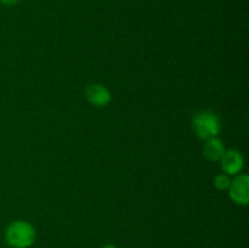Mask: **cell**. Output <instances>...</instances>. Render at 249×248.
<instances>
[{
    "label": "cell",
    "mask_w": 249,
    "mask_h": 248,
    "mask_svg": "<svg viewBox=\"0 0 249 248\" xmlns=\"http://www.w3.org/2000/svg\"><path fill=\"white\" fill-rule=\"evenodd\" d=\"M102 248H117V247H116V246H113V245H106V246H104Z\"/></svg>",
    "instance_id": "obj_9"
},
{
    "label": "cell",
    "mask_w": 249,
    "mask_h": 248,
    "mask_svg": "<svg viewBox=\"0 0 249 248\" xmlns=\"http://www.w3.org/2000/svg\"><path fill=\"white\" fill-rule=\"evenodd\" d=\"M7 243L14 248H27L36 241V230L29 223L23 220L14 221L5 233Z\"/></svg>",
    "instance_id": "obj_1"
},
{
    "label": "cell",
    "mask_w": 249,
    "mask_h": 248,
    "mask_svg": "<svg viewBox=\"0 0 249 248\" xmlns=\"http://www.w3.org/2000/svg\"><path fill=\"white\" fill-rule=\"evenodd\" d=\"M220 162L221 168H223L225 174L236 175L242 170L245 160H243V157L240 151L229 150L225 151V153L221 157Z\"/></svg>",
    "instance_id": "obj_5"
},
{
    "label": "cell",
    "mask_w": 249,
    "mask_h": 248,
    "mask_svg": "<svg viewBox=\"0 0 249 248\" xmlns=\"http://www.w3.org/2000/svg\"><path fill=\"white\" fill-rule=\"evenodd\" d=\"M85 97L88 101L96 107H104L111 102L112 95L111 91L107 89L106 87L97 83H92V84L88 85L85 89Z\"/></svg>",
    "instance_id": "obj_4"
},
{
    "label": "cell",
    "mask_w": 249,
    "mask_h": 248,
    "mask_svg": "<svg viewBox=\"0 0 249 248\" xmlns=\"http://www.w3.org/2000/svg\"><path fill=\"white\" fill-rule=\"evenodd\" d=\"M192 128L197 138L208 140L218 136L221 129V123L219 117L214 112L202 111L195 114L192 119Z\"/></svg>",
    "instance_id": "obj_2"
},
{
    "label": "cell",
    "mask_w": 249,
    "mask_h": 248,
    "mask_svg": "<svg viewBox=\"0 0 249 248\" xmlns=\"http://www.w3.org/2000/svg\"><path fill=\"white\" fill-rule=\"evenodd\" d=\"M229 195L236 204L247 206L249 202V177L247 174L238 175L231 181Z\"/></svg>",
    "instance_id": "obj_3"
},
{
    "label": "cell",
    "mask_w": 249,
    "mask_h": 248,
    "mask_svg": "<svg viewBox=\"0 0 249 248\" xmlns=\"http://www.w3.org/2000/svg\"><path fill=\"white\" fill-rule=\"evenodd\" d=\"M231 184V180H230V175L228 174H219L216 175L215 179H214V185L218 190L220 191H225V190H229Z\"/></svg>",
    "instance_id": "obj_7"
},
{
    "label": "cell",
    "mask_w": 249,
    "mask_h": 248,
    "mask_svg": "<svg viewBox=\"0 0 249 248\" xmlns=\"http://www.w3.org/2000/svg\"><path fill=\"white\" fill-rule=\"evenodd\" d=\"M225 153V146L220 139L212 138L206 140V143L203 146V155L206 156L207 159L218 162L221 159L223 155Z\"/></svg>",
    "instance_id": "obj_6"
},
{
    "label": "cell",
    "mask_w": 249,
    "mask_h": 248,
    "mask_svg": "<svg viewBox=\"0 0 249 248\" xmlns=\"http://www.w3.org/2000/svg\"><path fill=\"white\" fill-rule=\"evenodd\" d=\"M18 1L19 0H0V2L4 5H15V4H17Z\"/></svg>",
    "instance_id": "obj_8"
}]
</instances>
